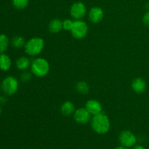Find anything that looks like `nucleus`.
Listing matches in <instances>:
<instances>
[{"label":"nucleus","instance_id":"f257e3e1","mask_svg":"<svg viewBox=\"0 0 149 149\" xmlns=\"http://www.w3.org/2000/svg\"><path fill=\"white\" fill-rule=\"evenodd\" d=\"M90 124L93 130L98 135H104L110 130V119L109 116L103 112L92 116Z\"/></svg>","mask_w":149,"mask_h":149},{"label":"nucleus","instance_id":"f03ea898","mask_svg":"<svg viewBox=\"0 0 149 149\" xmlns=\"http://www.w3.org/2000/svg\"><path fill=\"white\" fill-rule=\"evenodd\" d=\"M45 48V41L42 38L35 36L31 38L26 42L24 46L25 52L28 55L35 57L39 55Z\"/></svg>","mask_w":149,"mask_h":149},{"label":"nucleus","instance_id":"7ed1b4c3","mask_svg":"<svg viewBox=\"0 0 149 149\" xmlns=\"http://www.w3.org/2000/svg\"><path fill=\"white\" fill-rule=\"evenodd\" d=\"M49 63L43 58H36L31 64V72L36 77H45L49 72Z\"/></svg>","mask_w":149,"mask_h":149},{"label":"nucleus","instance_id":"20e7f679","mask_svg":"<svg viewBox=\"0 0 149 149\" xmlns=\"http://www.w3.org/2000/svg\"><path fill=\"white\" fill-rule=\"evenodd\" d=\"M1 87L4 94L7 95H13L18 90V80L13 76H9L3 79Z\"/></svg>","mask_w":149,"mask_h":149},{"label":"nucleus","instance_id":"39448f33","mask_svg":"<svg viewBox=\"0 0 149 149\" xmlns=\"http://www.w3.org/2000/svg\"><path fill=\"white\" fill-rule=\"evenodd\" d=\"M88 25L85 21L82 20H75L74 26L71 32L73 37L76 39H82L86 37L88 33Z\"/></svg>","mask_w":149,"mask_h":149},{"label":"nucleus","instance_id":"423d86ee","mask_svg":"<svg viewBox=\"0 0 149 149\" xmlns=\"http://www.w3.org/2000/svg\"><path fill=\"white\" fill-rule=\"evenodd\" d=\"M87 13V7L81 1L74 2L70 7V15L75 20H82Z\"/></svg>","mask_w":149,"mask_h":149},{"label":"nucleus","instance_id":"0eeeda50","mask_svg":"<svg viewBox=\"0 0 149 149\" xmlns=\"http://www.w3.org/2000/svg\"><path fill=\"white\" fill-rule=\"evenodd\" d=\"M119 141L121 146L127 148H132L137 142V138L133 132L130 130H124L119 134Z\"/></svg>","mask_w":149,"mask_h":149},{"label":"nucleus","instance_id":"6e6552de","mask_svg":"<svg viewBox=\"0 0 149 149\" xmlns=\"http://www.w3.org/2000/svg\"><path fill=\"white\" fill-rule=\"evenodd\" d=\"M74 119L77 123L79 125H85L91 121L92 115L86 109L85 107L76 109L74 113Z\"/></svg>","mask_w":149,"mask_h":149},{"label":"nucleus","instance_id":"1a4fd4ad","mask_svg":"<svg viewBox=\"0 0 149 149\" xmlns=\"http://www.w3.org/2000/svg\"><path fill=\"white\" fill-rule=\"evenodd\" d=\"M88 17L91 23H99L104 17V11L100 7H93L89 11Z\"/></svg>","mask_w":149,"mask_h":149},{"label":"nucleus","instance_id":"9d476101","mask_svg":"<svg viewBox=\"0 0 149 149\" xmlns=\"http://www.w3.org/2000/svg\"><path fill=\"white\" fill-rule=\"evenodd\" d=\"M85 108L92 116H95L98 113L103 112V107L102 105L98 100L91 99L86 102Z\"/></svg>","mask_w":149,"mask_h":149},{"label":"nucleus","instance_id":"9b49d317","mask_svg":"<svg viewBox=\"0 0 149 149\" xmlns=\"http://www.w3.org/2000/svg\"><path fill=\"white\" fill-rule=\"evenodd\" d=\"M132 90L137 94H142L146 91L147 87L146 81L141 77H137L134 79L131 84Z\"/></svg>","mask_w":149,"mask_h":149},{"label":"nucleus","instance_id":"f8f14e48","mask_svg":"<svg viewBox=\"0 0 149 149\" xmlns=\"http://www.w3.org/2000/svg\"><path fill=\"white\" fill-rule=\"evenodd\" d=\"M75 106L74 103L70 100H66L61 106V112L63 116H69L74 114L75 112Z\"/></svg>","mask_w":149,"mask_h":149},{"label":"nucleus","instance_id":"ddd939ff","mask_svg":"<svg viewBox=\"0 0 149 149\" xmlns=\"http://www.w3.org/2000/svg\"><path fill=\"white\" fill-rule=\"evenodd\" d=\"M49 31L52 33H58L63 30V20L59 18H54L48 25Z\"/></svg>","mask_w":149,"mask_h":149},{"label":"nucleus","instance_id":"4468645a","mask_svg":"<svg viewBox=\"0 0 149 149\" xmlns=\"http://www.w3.org/2000/svg\"><path fill=\"white\" fill-rule=\"evenodd\" d=\"M12 66V60L8 55L1 53L0 55V70L7 71Z\"/></svg>","mask_w":149,"mask_h":149},{"label":"nucleus","instance_id":"2eb2a0df","mask_svg":"<svg viewBox=\"0 0 149 149\" xmlns=\"http://www.w3.org/2000/svg\"><path fill=\"white\" fill-rule=\"evenodd\" d=\"M16 67L18 70H20L22 71H26L29 67L31 66V62L30 59L27 57L22 56L20 57L16 61Z\"/></svg>","mask_w":149,"mask_h":149},{"label":"nucleus","instance_id":"dca6fc26","mask_svg":"<svg viewBox=\"0 0 149 149\" xmlns=\"http://www.w3.org/2000/svg\"><path fill=\"white\" fill-rule=\"evenodd\" d=\"M76 90L79 94L87 95L90 92V86L86 81H80L76 84Z\"/></svg>","mask_w":149,"mask_h":149},{"label":"nucleus","instance_id":"f3484780","mask_svg":"<svg viewBox=\"0 0 149 149\" xmlns=\"http://www.w3.org/2000/svg\"><path fill=\"white\" fill-rule=\"evenodd\" d=\"M10 45V40L7 35L4 33H0V54L4 53L8 49Z\"/></svg>","mask_w":149,"mask_h":149},{"label":"nucleus","instance_id":"a211bd4d","mask_svg":"<svg viewBox=\"0 0 149 149\" xmlns=\"http://www.w3.org/2000/svg\"><path fill=\"white\" fill-rule=\"evenodd\" d=\"M26 42L24 38L21 36H15L12 39V45L13 47L17 48V49L24 47Z\"/></svg>","mask_w":149,"mask_h":149},{"label":"nucleus","instance_id":"6ab92c4d","mask_svg":"<svg viewBox=\"0 0 149 149\" xmlns=\"http://www.w3.org/2000/svg\"><path fill=\"white\" fill-rule=\"evenodd\" d=\"M13 4L17 10H23L29 5V0H12Z\"/></svg>","mask_w":149,"mask_h":149},{"label":"nucleus","instance_id":"aec40b11","mask_svg":"<svg viewBox=\"0 0 149 149\" xmlns=\"http://www.w3.org/2000/svg\"><path fill=\"white\" fill-rule=\"evenodd\" d=\"M74 20H71V19H65L64 20H63V29L71 31L74 26Z\"/></svg>","mask_w":149,"mask_h":149},{"label":"nucleus","instance_id":"412c9836","mask_svg":"<svg viewBox=\"0 0 149 149\" xmlns=\"http://www.w3.org/2000/svg\"><path fill=\"white\" fill-rule=\"evenodd\" d=\"M31 77L32 73L29 72V71H27V70H26V71H23V73L21 74V75H20V79H21V81H23V82H27V81H30L31 79Z\"/></svg>","mask_w":149,"mask_h":149},{"label":"nucleus","instance_id":"4be33fe9","mask_svg":"<svg viewBox=\"0 0 149 149\" xmlns=\"http://www.w3.org/2000/svg\"><path fill=\"white\" fill-rule=\"evenodd\" d=\"M142 21L144 25L149 27V11H147L145 14L143 15Z\"/></svg>","mask_w":149,"mask_h":149},{"label":"nucleus","instance_id":"5701e85b","mask_svg":"<svg viewBox=\"0 0 149 149\" xmlns=\"http://www.w3.org/2000/svg\"><path fill=\"white\" fill-rule=\"evenodd\" d=\"M7 101V98L4 96H0V103L1 104H4Z\"/></svg>","mask_w":149,"mask_h":149},{"label":"nucleus","instance_id":"b1692460","mask_svg":"<svg viewBox=\"0 0 149 149\" xmlns=\"http://www.w3.org/2000/svg\"><path fill=\"white\" fill-rule=\"evenodd\" d=\"M133 149H146V148H144V147L143 146L137 145V146H134Z\"/></svg>","mask_w":149,"mask_h":149},{"label":"nucleus","instance_id":"393cba45","mask_svg":"<svg viewBox=\"0 0 149 149\" xmlns=\"http://www.w3.org/2000/svg\"><path fill=\"white\" fill-rule=\"evenodd\" d=\"M114 149H127V148H125V147H123V146H119V147H116V148H115Z\"/></svg>","mask_w":149,"mask_h":149},{"label":"nucleus","instance_id":"a878e982","mask_svg":"<svg viewBox=\"0 0 149 149\" xmlns=\"http://www.w3.org/2000/svg\"><path fill=\"white\" fill-rule=\"evenodd\" d=\"M1 107H0V114H1Z\"/></svg>","mask_w":149,"mask_h":149}]
</instances>
